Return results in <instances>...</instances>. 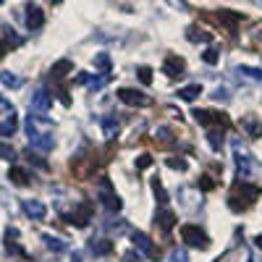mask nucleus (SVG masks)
Masks as SVG:
<instances>
[{
	"label": "nucleus",
	"instance_id": "17",
	"mask_svg": "<svg viewBox=\"0 0 262 262\" xmlns=\"http://www.w3.org/2000/svg\"><path fill=\"white\" fill-rule=\"evenodd\" d=\"M16 238H18V231H16V228H8V231H6V247H8V252H13V254H21V257H24V249L18 247Z\"/></svg>",
	"mask_w": 262,
	"mask_h": 262
},
{
	"label": "nucleus",
	"instance_id": "36",
	"mask_svg": "<svg viewBox=\"0 0 262 262\" xmlns=\"http://www.w3.org/2000/svg\"><path fill=\"white\" fill-rule=\"evenodd\" d=\"M217 60V50H205V63H215Z\"/></svg>",
	"mask_w": 262,
	"mask_h": 262
},
{
	"label": "nucleus",
	"instance_id": "41",
	"mask_svg": "<svg viewBox=\"0 0 262 262\" xmlns=\"http://www.w3.org/2000/svg\"><path fill=\"white\" fill-rule=\"evenodd\" d=\"M50 3H55V6H58V3H60V0H50Z\"/></svg>",
	"mask_w": 262,
	"mask_h": 262
},
{
	"label": "nucleus",
	"instance_id": "34",
	"mask_svg": "<svg viewBox=\"0 0 262 262\" xmlns=\"http://www.w3.org/2000/svg\"><path fill=\"white\" fill-rule=\"evenodd\" d=\"M149 165H152V158H149V155H139L137 168H139V170H144V168H149Z\"/></svg>",
	"mask_w": 262,
	"mask_h": 262
},
{
	"label": "nucleus",
	"instance_id": "25",
	"mask_svg": "<svg viewBox=\"0 0 262 262\" xmlns=\"http://www.w3.org/2000/svg\"><path fill=\"white\" fill-rule=\"evenodd\" d=\"M217 21H223V24H228V27H236L238 21H242V16L231 13V11H221V13H217Z\"/></svg>",
	"mask_w": 262,
	"mask_h": 262
},
{
	"label": "nucleus",
	"instance_id": "5",
	"mask_svg": "<svg viewBox=\"0 0 262 262\" xmlns=\"http://www.w3.org/2000/svg\"><path fill=\"white\" fill-rule=\"evenodd\" d=\"M131 242H134V247L144 254V257H149V259H158L160 257V252L152 247V242H149V236L147 233H142V231H137L134 236H131Z\"/></svg>",
	"mask_w": 262,
	"mask_h": 262
},
{
	"label": "nucleus",
	"instance_id": "1",
	"mask_svg": "<svg viewBox=\"0 0 262 262\" xmlns=\"http://www.w3.org/2000/svg\"><path fill=\"white\" fill-rule=\"evenodd\" d=\"M181 238H184L189 247H196V249H207V247H210L207 233H205L200 226H191V223L181 226Z\"/></svg>",
	"mask_w": 262,
	"mask_h": 262
},
{
	"label": "nucleus",
	"instance_id": "33",
	"mask_svg": "<svg viewBox=\"0 0 262 262\" xmlns=\"http://www.w3.org/2000/svg\"><path fill=\"white\" fill-rule=\"evenodd\" d=\"M200 189H202V191H210V189H215V181H212V176H202V179H200Z\"/></svg>",
	"mask_w": 262,
	"mask_h": 262
},
{
	"label": "nucleus",
	"instance_id": "20",
	"mask_svg": "<svg viewBox=\"0 0 262 262\" xmlns=\"http://www.w3.org/2000/svg\"><path fill=\"white\" fill-rule=\"evenodd\" d=\"M0 84L8 86V90H18V86H21V79L13 76L11 71H0Z\"/></svg>",
	"mask_w": 262,
	"mask_h": 262
},
{
	"label": "nucleus",
	"instance_id": "15",
	"mask_svg": "<svg viewBox=\"0 0 262 262\" xmlns=\"http://www.w3.org/2000/svg\"><path fill=\"white\" fill-rule=\"evenodd\" d=\"M16 128H18V118H16V113L11 111L8 118L0 123V137H13V134H16Z\"/></svg>",
	"mask_w": 262,
	"mask_h": 262
},
{
	"label": "nucleus",
	"instance_id": "35",
	"mask_svg": "<svg viewBox=\"0 0 262 262\" xmlns=\"http://www.w3.org/2000/svg\"><path fill=\"white\" fill-rule=\"evenodd\" d=\"M170 259H173V262H186V252H184V249H173V252H170Z\"/></svg>",
	"mask_w": 262,
	"mask_h": 262
},
{
	"label": "nucleus",
	"instance_id": "13",
	"mask_svg": "<svg viewBox=\"0 0 262 262\" xmlns=\"http://www.w3.org/2000/svg\"><path fill=\"white\" fill-rule=\"evenodd\" d=\"M155 221H158V226L163 231H170L173 226H176V212H173V210H158Z\"/></svg>",
	"mask_w": 262,
	"mask_h": 262
},
{
	"label": "nucleus",
	"instance_id": "30",
	"mask_svg": "<svg viewBox=\"0 0 262 262\" xmlns=\"http://www.w3.org/2000/svg\"><path fill=\"white\" fill-rule=\"evenodd\" d=\"M139 79H142V84H149L152 81V69H147V66H139Z\"/></svg>",
	"mask_w": 262,
	"mask_h": 262
},
{
	"label": "nucleus",
	"instance_id": "27",
	"mask_svg": "<svg viewBox=\"0 0 262 262\" xmlns=\"http://www.w3.org/2000/svg\"><path fill=\"white\" fill-rule=\"evenodd\" d=\"M8 179H11L13 184H18V186H24V184L29 181V176H27L21 168H11V176H8Z\"/></svg>",
	"mask_w": 262,
	"mask_h": 262
},
{
	"label": "nucleus",
	"instance_id": "16",
	"mask_svg": "<svg viewBox=\"0 0 262 262\" xmlns=\"http://www.w3.org/2000/svg\"><path fill=\"white\" fill-rule=\"evenodd\" d=\"M242 128L247 131L249 137H254V139H257V137H262V121H257V118H252V116L242 121Z\"/></svg>",
	"mask_w": 262,
	"mask_h": 262
},
{
	"label": "nucleus",
	"instance_id": "31",
	"mask_svg": "<svg viewBox=\"0 0 262 262\" xmlns=\"http://www.w3.org/2000/svg\"><path fill=\"white\" fill-rule=\"evenodd\" d=\"M0 158H3V160H13V158H16L13 147H8V144H0Z\"/></svg>",
	"mask_w": 262,
	"mask_h": 262
},
{
	"label": "nucleus",
	"instance_id": "7",
	"mask_svg": "<svg viewBox=\"0 0 262 262\" xmlns=\"http://www.w3.org/2000/svg\"><path fill=\"white\" fill-rule=\"evenodd\" d=\"M90 217H92V205L84 202V205H79V207L69 215V223L76 226V228H84L86 223H90Z\"/></svg>",
	"mask_w": 262,
	"mask_h": 262
},
{
	"label": "nucleus",
	"instance_id": "39",
	"mask_svg": "<svg viewBox=\"0 0 262 262\" xmlns=\"http://www.w3.org/2000/svg\"><path fill=\"white\" fill-rule=\"evenodd\" d=\"M254 244H257V247H259V249H262V233H259V236H257V238H254Z\"/></svg>",
	"mask_w": 262,
	"mask_h": 262
},
{
	"label": "nucleus",
	"instance_id": "40",
	"mask_svg": "<svg viewBox=\"0 0 262 262\" xmlns=\"http://www.w3.org/2000/svg\"><path fill=\"white\" fill-rule=\"evenodd\" d=\"M71 262H81V257H79V254H74V259H71Z\"/></svg>",
	"mask_w": 262,
	"mask_h": 262
},
{
	"label": "nucleus",
	"instance_id": "24",
	"mask_svg": "<svg viewBox=\"0 0 262 262\" xmlns=\"http://www.w3.org/2000/svg\"><path fill=\"white\" fill-rule=\"evenodd\" d=\"M207 139H210L212 149H221V144H223V128H210L207 131Z\"/></svg>",
	"mask_w": 262,
	"mask_h": 262
},
{
	"label": "nucleus",
	"instance_id": "28",
	"mask_svg": "<svg viewBox=\"0 0 262 262\" xmlns=\"http://www.w3.org/2000/svg\"><path fill=\"white\" fill-rule=\"evenodd\" d=\"M155 139H160L163 144H170V142H173V131H170L168 126H160V128L155 131Z\"/></svg>",
	"mask_w": 262,
	"mask_h": 262
},
{
	"label": "nucleus",
	"instance_id": "3",
	"mask_svg": "<svg viewBox=\"0 0 262 262\" xmlns=\"http://www.w3.org/2000/svg\"><path fill=\"white\" fill-rule=\"evenodd\" d=\"M191 116H194V121L200 123V126H212V123H215V126H221V128L228 126L226 113H212V111H200V107H196Z\"/></svg>",
	"mask_w": 262,
	"mask_h": 262
},
{
	"label": "nucleus",
	"instance_id": "21",
	"mask_svg": "<svg viewBox=\"0 0 262 262\" xmlns=\"http://www.w3.org/2000/svg\"><path fill=\"white\" fill-rule=\"evenodd\" d=\"M196 95H202V86H200V84H189V86H184V90H179V97L186 100V102L194 100Z\"/></svg>",
	"mask_w": 262,
	"mask_h": 262
},
{
	"label": "nucleus",
	"instance_id": "4",
	"mask_svg": "<svg viewBox=\"0 0 262 262\" xmlns=\"http://www.w3.org/2000/svg\"><path fill=\"white\" fill-rule=\"evenodd\" d=\"M118 100H121V102H126V105H134V107H149V105H152V100H149L144 92L128 90V86L118 90Z\"/></svg>",
	"mask_w": 262,
	"mask_h": 262
},
{
	"label": "nucleus",
	"instance_id": "37",
	"mask_svg": "<svg viewBox=\"0 0 262 262\" xmlns=\"http://www.w3.org/2000/svg\"><path fill=\"white\" fill-rule=\"evenodd\" d=\"M215 100H228V95H226V90H215V95H212Z\"/></svg>",
	"mask_w": 262,
	"mask_h": 262
},
{
	"label": "nucleus",
	"instance_id": "32",
	"mask_svg": "<svg viewBox=\"0 0 262 262\" xmlns=\"http://www.w3.org/2000/svg\"><path fill=\"white\" fill-rule=\"evenodd\" d=\"M168 168H173V170H186V160H176V158H168Z\"/></svg>",
	"mask_w": 262,
	"mask_h": 262
},
{
	"label": "nucleus",
	"instance_id": "42",
	"mask_svg": "<svg viewBox=\"0 0 262 262\" xmlns=\"http://www.w3.org/2000/svg\"><path fill=\"white\" fill-rule=\"evenodd\" d=\"M247 262H257V259H247Z\"/></svg>",
	"mask_w": 262,
	"mask_h": 262
},
{
	"label": "nucleus",
	"instance_id": "26",
	"mask_svg": "<svg viewBox=\"0 0 262 262\" xmlns=\"http://www.w3.org/2000/svg\"><path fill=\"white\" fill-rule=\"evenodd\" d=\"M152 191H155V196H158V202H160V205H168V194H165L160 179H152Z\"/></svg>",
	"mask_w": 262,
	"mask_h": 262
},
{
	"label": "nucleus",
	"instance_id": "22",
	"mask_svg": "<svg viewBox=\"0 0 262 262\" xmlns=\"http://www.w3.org/2000/svg\"><path fill=\"white\" fill-rule=\"evenodd\" d=\"M42 242H45V247H48L50 252H55V254L66 252V244L60 242V238H55V236H42Z\"/></svg>",
	"mask_w": 262,
	"mask_h": 262
},
{
	"label": "nucleus",
	"instance_id": "8",
	"mask_svg": "<svg viewBox=\"0 0 262 262\" xmlns=\"http://www.w3.org/2000/svg\"><path fill=\"white\" fill-rule=\"evenodd\" d=\"M184 69H186V63L179 58V55H168L165 63H163V74L170 76V79H176V76H184Z\"/></svg>",
	"mask_w": 262,
	"mask_h": 262
},
{
	"label": "nucleus",
	"instance_id": "19",
	"mask_svg": "<svg viewBox=\"0 0 262 262\" xmlns=\"http://www.w3.org/2000/svg\"><path fill=\"white\" fill-rule=\"evenodd\" d=\"M71 69H74L71 60H58V63L53 66V69H50V74H53V79H63V76L69 74Z\"/></svg>",
	"mask_w": 262,
	"mask_h": 262
},
{
	"label": "nucleus",
	"instance_id": "29",
	"mask_svg": "<svg viewBox=\"0 0 262 262\" xmlns=\"http://www.w3.org/2000/svg\"><path fill=\"white\" fill-rule=\"evenodd\" d=\"M95 66H97V69H102V74H107V69H111V55L100 53V55L95 58Z\"/></svg>",
	"mask_w": 262,
	"mask_h": 262
},
{
	"label": "nucleus",
	"instance_id": "6",
	"mask_svg": "<svg viewBox=\"0 0 262 262\" xmlns=\"http://www.w3.org/2000/svg\"><path fill=\"white\" fill-rule=\"evenodd\" d=\"M50 105H53V95L48 92V90H37L34 95H32V111L34 113H48L50 111Z\"/></svg>",
	"mask_w": 262,
	"mask_h": 262
},
{
	"label": "nucleus",
	"instance_id": "23",
	"mask_svg": "<svg viewBox=\"0 0 262 262\" xmlns=\"http://www.w3.org/2000/svg\"><path fill=\"white\" fill-rule=\"evenodd\" d=\"M236 74H242L247 79H254V81H262V69H252V66H238Z\"/></svg>",
	"mask_w": 262,
	"mask_h": 262
},
{
	"label": "nucleus",
	"instance_id": "10",
	"mask_svg": "<svg viewBox=\"0 0 262 262\" xmlns=\"http://www.w3.org/2000/svg\"><path fill=\"white\" fill-rule=\"evenodd\" d=\"M21 207H24V212L32 217V221H42V217L48 215V207L42 205L39 200H24V205H21Z\"/></svg>",
	"mask_w": 262,
	"mask_h": 262
},
{
	"label": "nucleus",
	"instance_id": "14",
	"mask_svg": "<svg viewBox=\"0 0 262 262\" xmlns=\"http://www.w3.org/2000/svg\"><path fill=\"white\" fill-rule=\"evenodd\" d=\"M90 249H92V254L105 257V254H111V252H113V242H111V238H97V242L90 244Z\"/></svg>",
	"mask_w": 262,
	"mask_h": 262
},
{
	"label": "nucleus",
	"instance_id": "43",
	"mask_svg": "<svg viewBox=\"0 0 262 262\" xmlns=\"http://www.w3.org/2000/svg\"><path fill=\"white\" fill-rule=\"evenodd\" d=\"M0 6H3V0H0Z\"/></svg>",
	"mask_w": 262,
	"mask_h": 262
},
{
	"label": "nucleus",
	"instance_id": "9",
	"mask_svg": "<svg viewBox=\"0 0 262 262\" xmlns=\"http://www.w3.org/2000/svg\"><path fill=\"white\" fill-rule=\"evenodd\" d=\"M29 144L39 152H50L55 147V137H53V131H48V134H34V137H29Z\"/></svg>",
	"mask_w": 262,
	"mask_h": 262
},
{
	"label": "nucleus",
	"instance_id": "18",
	"mask_svg": "<svg viewBox=\"0 0 262 262\" xmlns=\"http://www.w3.org/2000/svg\"><path fill=\"white\" fill-rule=\"evenodd\" d=\"M102 131L107 139H113L118 134V118L116 116H102Z\"/></svg>",
	"mask_w": 262,
	"mask_h": 262
},
{
	"label": "nucleus",
	"instance_id": "38",
	"mask_svg": "<svg viewBox=\"0 0 262 262\" xmlns=\"http://www.w3.org/2000/svg\"><path fill=\"white\" fill-rule=\"evenodd\" d=\"M6 53H8V42H6V39H0V58H3Z\"/></svg>",
	"mask_w": 262,
	"mask_h": 262
},
{
	"label": "nucleus",
	"instance_id": "12",
	"mask_svg": "<svg viewBox=\"0 0 262 262\" xmlns=\"http://www.w3.org/2000/svg\"><path fill=\"white\" fill-rule=\"evenodd\" d=\"M42 24H45V13H42V8L27 6V27L29 29H39Z\"/></svg>",
	"mask_w": 262,
	"mask_h": 262
},
{
	"label": "nucleus",
	"instance_id": "2",
	"mask_svg": "<svg viewBox=\"0 0 262 262\" xmlns=\"http://www.w3.org/2000/svg\"><path fill=\"white\" fill-rule=\"evenodd\" d=\"M97 196H100V202L107 207V210H121V200H118V194H116V189H113V184L107 181L105 176L100 179V184H97Z\"/></svg>",
	"mask_w": 262,
	"mask_h": 262
},
{
	"label": "nucleus",
	"instance_id": "11",
	"mask_svg": "<svg viewBox=\"0 0 262 262\" xmlns=\"http://www.w3.org/2000/svg\"><path fill=\"white\" fill-rule=\"evenodd\" d=\"M236 194H242V200H244V205H252L257 196L262 194V189L259 186H254V184H238L236 186Z\"/></svg>",
	"mask_w": 262,
	"mask_h": 262
}]
</instances>
